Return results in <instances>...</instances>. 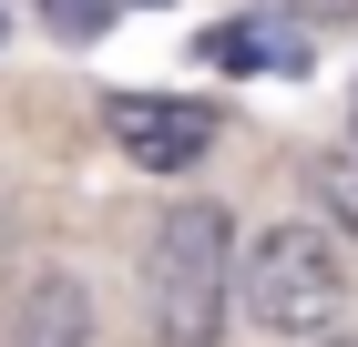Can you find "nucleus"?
Wrapping results in <instances>:
<instances>
[{"label":"nucleus","instance_id":"nucleus-1","mask_svg":"<svg viewBox=\"0 0 358 347\" xmlns=\"http://www.w3.org/2000/svg\"><path fill=\"white\" fill-rule=\"evenodd\" d=\"M225 296H236L266 337L317 347V337L348 327V245H338L328 225H256Z\"/></svg>","mask_w":358,"mask_h":347},{"label":"nucleus","instance_id":"nucleus-2","mask_svg":"<svg viewBox=\"0 0 358 347\" xmlns=\"http://www.w3.org/2000/svg\"><path fill=\"white\" fill-rule=\"evenodd\" d=\"M236 235L225 214L194 194L154 225V256H143V296H154V347H225V307H236Z\"/></svg>","mask_w":358,"mask_h":347},{"label":"nucleus","instance_id":"nucleus-3","mask_svg":"<svg viewBox=\"0 0 358 347\" xmlns=\"http://www.w3.org/2000/svg\"><path fill=\"white\" fill-rule=\"evenodd\" d=\"M103 123H113V143H123L143 174H185V163L215 143V112L205 103H164V92H113Z\"/></svg>","mask_w":358,"mask_h":347},{"label":"nucleus","instance_id":"nucleus-4","mask_svg":"<svg viewBox=\"0 0 358 347\" xmlns=\"http://www.w3.org/2000/svg\"><path fill=\"white\" fill-rule=\"evenodd\" d=\"M0 347H92V286H83L72 266L21 276L10 317H0Z\"/></svg>","mask_w":358,"mask_h":347},{"label":"nucleus","instance_id":"nucleus-5","mask_svg":"<svg viewBox=\"0 0 358 347\" xmlns=\"http://www.w3.org/2000/svg\"><path fill=\"white\" fill-rule=\"evenodd\" d=\"M205 61L215 72H307V41L287 21H215L205 31Z\"/></svg>","mask_w":358,"mask_h":347},{"label":"nucleus","instance_id":"nucleus-6","mask_svg":"<svg viewBox=\"0 0 358 347\" xmlns=\"http://www.w3.org/2000/svg\"><path fill=\"white\" fill-rule=\"evenodd\" d=\"M307 194H317V214H328V225H348V245H358V154H348V143L307 154Z\"/></svg>","mask_w":358,"mask_h":347},{"label":"nucleus","instance_id":"nucleus-7","mask_svg":"<svg viewBox=\"0 0 358 347\" xmlns=\"http://www.w3.org/2000/svg\"><path fill=\"white\" fill-rule=\"evenodd\" d=\"M41 21H52L62 41H103V31H113V0H41Z\"/></svg>","mask_w":358,"mask_h":347},{"label":"nucleus","instance_id":"nucleus-8","mask_svg":"<svg viewBox=\"0 0 358 347\" xmlns=\"http://www.w3.org/2000/svg\"><path fill=\"white\" fill-rule=\"evenodd\" d=\"M348 154H358V82H348Z\"/></svg>","mask_w":358,"mask_h":347},{"label":"nucleus","instance_id":"nucleus-9","mask_svg":"<svg viewBox=\"0 0 358 347\" xmlns=\"http://www.w3.org/2000/svg\"><path fill=\"white\" fill-rule=\"evenodd\" d=\"M317 347H358V337H317Z\"/></svg>","mask_w":358,"mask_h":347}]
</instances>
